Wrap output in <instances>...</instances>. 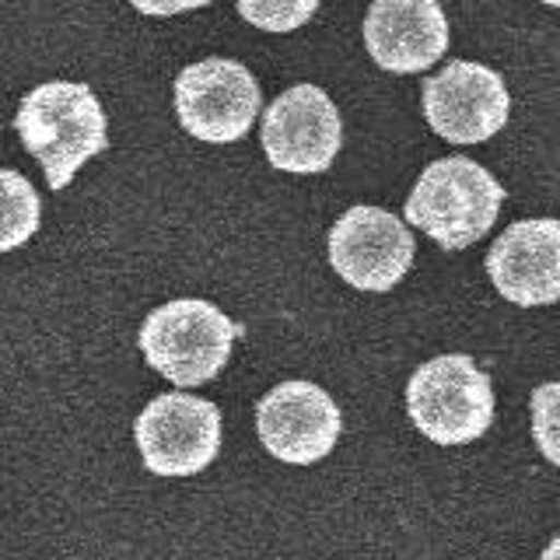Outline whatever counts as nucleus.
<instances>
[{
	"mask_svg": "<svg viewBox=\"0 0 560 560\" xmlns=\"http://www.w3.org/2000/svg\"><path fill=\"white\" fill-rule=\"evenodd\" d=\"M130 4H133L140 14H151V18H172V14H183V11L207 8L210 0H130Z\"/></svg>",
	"mask_w": 560,
	"mask_h": 560,
	"instance_id": "obj_15",
	"label": "nucleus"
},
{
	"mask_svg": "<svg viewBox=\"0 0 560 560\" xmlns=\"http://www.w3.org/2000/svg\"><path fill=\"white\" fill-rule=\"evenodd\" d=\"M504 186L463 154L431 162L407 200V221L428 232L442 249H466L498 221Z\"/></svg>",
	"mask_w": 560,
	"mask_h": 560,
	"instance_id": "obj_2",
	"label": "nucleus"
},
{
	"mask_svg": "<svg viewBox=\"0 0 560 560\" xmlns=\"http://www.w3.org/2000/svg\"><path fill=\"white\" fill-rule=\"evenodd\" d=\"M238 326L203 298H175L158 305L140 326V350L168 382L192 389L221 375L232 358Z\"/></svg>",
	"mask_w": 560,
	"mask_h": 560,
	"instance_id": "obj_3",
	"label": "nucleus"
},
{
	"mask_svg": "<svg viewBox=\"0 0 560 560\" xmlns=\"http://www.w3.org/2000/svg\"><path fill=\"white\" fill-rule=\"evenodd\" d=\"M133 438L154 477H197L221 452V410L200 396L165 393L140 410Z\"/></svg>",
	"mask_w": 560,
	"mask_h": 560,
	"instance_id": "obj_5",
	"label": "nucleus"
},
{
	"mask_svg": "<svg viewBox=\"0 0 560 560\" xmlns=\"http://www.w3.org/2000/svg\"><path fill=\"white\" fill-rule=\"evenodd\" d=\"M542 4H550V8H557V4H560V0H542Z\"/></svg>",
	"mask_w": 560,
	"mask_h": 560,
	"instance_id": "obj_16",
	"label": "nucleus"
},
{
	"mask_svg": "<svg viewBox=\"0 0 560 560\" xmlns=\"http://www.w3.org/2000/svg\"><path fill=\"white\" fill-rule=\"evenodd\" d=\"M508 98L498 70L469 60H452L445 70L424 81V116L428 127L448 144H483L504 130Z\"/></svg>",
	"mask_w": 560,
	"mask_h": 560,
	"instance_id": "obj_10",
	"label": "nucleus"
},
{
	"mask_svg": "<svg viewBox=\"0 0 560 560\" xmlns=\"http://www.w3.org/2000/svg\"><path fill=\"white\" fill-rule=\"evenodd\" d=\"M407 413L434 445H469L494 420L490 378L469 354L431 358L407 382Z\"/></svg>",
	"mask_w": 560,
	"mask_h": 560,
	"instance_id": "obj_4",
	"label": "nucleus"
},
{
	"mask_svg": "<svg viewBox=\"0 0 560 560\" xmlns=\"http://www.w3.org/2000/svg\"><path fill=\"white\" fill-rule=\"evenodd\" d=\"M413 235L393 210L350 207L329 232V267L358 291H393L413 267Z\"/></svg>",
	"mask_w": 560,
	"mask_h": 560,
	"instance_id": "obj_7",
	"label": "nucleus"
},
{
	"mask_svg": "<svg viewBox=\"0 0 560 560\" xmlns=\"http://www.w3.org/2000/svg\"><path fill=\"white\" fill-rule=\"evenodd\" d=\"M259 442L273 459L291 466L319 463L337 448L343 431L340 407L315 382H280L259 399L256 407Z\"/></svg>",
	"mask_w": 560,
	"mask_h": 560,
	"instance_id": "obj_9",
	"label": "nucleus"
},
{
	"mask_svg": "<svg viewBox=\"0 0 560 560\" xmlns=\"http://www.w3.org/2000/svg\"><path fill=\"white\" fill-rule=\"evenodd\" d=\"M18 137L28 154L39 158L49 189H63L88 158L109 148L105 113L88 84L46 81L22 98L18 109Z\"/></svg>",
	"mask_w": 560,
	"mask_h": 560,
	"instance_id": "obj_1",
	"label": "nucleus"
},
{
	"mask_svg": "<svg viewBox=\"0 0 560 560\" xmlns=\"http://www.w3.org/2000/svg\"><path fill=\"white\" fill-rule=\"evenodd\" d=\"M238 14L262 32H294L319 11V0H235Z\"/></svg>",
	"mask_w": 560,
	"mask_h": 560,
	"instance_id": "obj_14",
	"label": "nucleus"
},
{
	"mask_svg": "<svg viewBox=\"0 0 560 560\" xmlns=\"http://www.w3.org/2000/svg\"><path fill=\"white\" fill-rule=\"evenodd\" d=\"M343 144V122L323 88L294 84L262 113V151L280 172H326Z\"/></svg>",
	"mask_w": 560,
	"mask_h": 560,
	"instance_id": "obj_8",
	"label": "nucleus"
},
{
	"mask_svg": "<svg viewBox=\"0 0 560 560\" xmlns=\"http://www.w3.org/2000/svg\"><path fill=\"white\" fill-rule=\"evenodd\" d=\"M364 46L382 70L420 74L448 49V18L438 0H375L364 14Z\"/></svg>",
	"mask_w": 560,
	"mask_h": 560,
	"instance_id": "obj_12",
	"label": "nucleus"
},
{
	"mask_svg": "<svg viewBox=\"0 0 560 560\" xmlns=\"http://www.w3.org/2000/svg\"><path fill=\"white\" fill-rule=\"evenodd\" d=\"M487 273L498 294L522 308L560 298V224L553 218L515 221L490 245Z\"/></svg>",
	"mask_w": 560,
	"mask_h": 560,
	"instance_id": "obj_11",
	"label": "nucleus"
},
{
	"mask_svg": "<svg viewBox=\"0 0 560 560\" xmlns=\"http://www.w3.org/2000/svg\"><path fill=\"white\" fill-rule=\"evenodd\" d=\"M259 84L238 60L210 57L189 63L175 78V113L183 130L207 144H232L253 130L259 116Z\"/></svg>",
	"mask_w": 560,
	"mask_h": 560,
	"instance_id": "obj_6",
	"label": "nucleus"
},
{
	"mask_svg": "<svg viewBox=\"0 0 560 560\" xmlns=\"http://www.w3.org/2000/svg\"><path fill=\"white\" fill-rule=\"evenodd\" d=\"M39 192L22 172L0 168V253H11L39 232Z\"/></svg>",
	"mask_w": 560,
	"mask_h": 560,
	"instance_id": "obj_13",
	"label": "nucleus"
}]
</instances>
